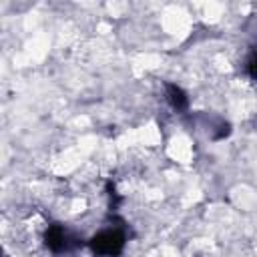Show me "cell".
Returning a JSON list of instances; mask_svg holds the SVG:
<instances>
[{"instance_id": "obj_2", "label": "cell", "mask_w": 257, "mask_h": 257, "mask_svg": "<svg viewBox=\"0 0 257 257\" xmlns=\"http://www.w3.org/2000/svg\"><path fill=\"white\" fill-rule=\"evenodd\" d=\"M44 243H46V247L52 251V253H64V251H68L74 243H72V237H70V233H68V229L64 227V225H60V223H52L48 229H46V233H44Z\"/></svg>"}, {"instance_id": "obj_4", "label": "cell", "mask_w": 257, "mask_h": 257, "mask_svg": "<svg viewBox=\"0 0 257 257\" xmlns=\"http://www.w3.org/2000/svg\"><path fill=\"white\" fill-rule=\"evenodd\" d=\"M247 74H249L253 80H257V52L247 60Z\"/></svg>"}, {"instance_id": "obj_1", "label": "cell", "mask_w": 257, "mask_h": 257, "mask_svg": "<svg viewBox=\"0 0 257 257\" xmlns=\"http://www.w3.org/2000/svg\"><path fill=\"white\" fill-rule=\"evenodd\" d=\"M126 245V233L122 227H106L90 237L88 247L98 257H118Z\"/></svg>"}, {"instance_id": "obj_3", "label": "cell", "mask_w": 257, "mask_h": 257, "mask_svg": "<svg viewBox=\"0 0 257 257\" xmlns=\"http://www.w3.org/2000/svg\"><path fill=\"white\" fill-rule=\"evenodd\" d=\"M165 98L171 104V108L177 110V112H183V110L189 108V96H187V92L179 84L167 82L165 84Z\"/></svg>"}]
</instances>
